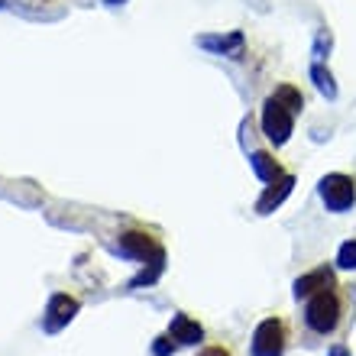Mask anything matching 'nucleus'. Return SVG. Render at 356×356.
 Segmentation results:
<instances>
[{
    "label": "nucleus",
    "mask_w": 356,
    "mask_h": 356,
    "mask_svg": "<svg viewBox=\"0 0 356 356\" xmlns=\"http://www.w3.org/2000/svg\"><path fill=\"white\" fill-rule=\"evenodd\" d=\"M250 169L256 172V178H263V181H275V178L282 175L279 159H275L272 152H266V149H259V152L250 156Z\"/></svg>",
    "instance_id": "11"
},
{
    "label": "nucleus",
    "mask_w": 356,
    "mask_h": 356,
    "mask_svg": "<svg viewBox=\"0 0 356 356\" xmlns=\"http://www.w3.org/2000/svg\"><path fill=\"white\" fill-rule=\"evenodd\" d=\"M263 133L266 140L275 143V146H285L295 133V113L279 101V97H269L263 104Z\"/></svg>",
    "instance_id": "3"
},
{
    "label": "nucleus",
    "mask_w": 356,
    "mask_h": 356,
    "mask_svg": "<svg viewBox=\"0 0 356 356\" xmlns=\"http://www.w3.org/2000/svg\"><path fill=\"white\" fill-rule=\"evenodd\" d=\"M172 350H175V343H172V334H165V337H156V343H152V353H156V356H172Z\"/></svg>",
    "instance_id": "16"
},
{
    "label": "nucleus",
    "mask_w": 356,
    "mask_h": 356,
    "mask_svg": "<svg viewBox=\"0 0 356 356\" xmlns=\"http://www.w3.org/2000/svg\"><path fill=\"white\" fill-rule=\"evenodd\" d=\"M162 269H165V250H159V253L152 256V259H149V272L143 269L140 275L130 282V289H140V285H152V282L162 275Z\"/></svg>",
    "instance_id": "12"
},
{
    "label": "nucleus",
    "mask_w": 356,
    "mask_h": 356,
    "mask_svg": "<svg viewBox=\"0 0 356 356\" xmlns=\"http://www.w3.org/2000/svg\"><path fill=\"white\" fill-rule=\"evenodd\" d=\"M340 298L334 289H324L318 295L308 298V308H305V321L314 334H334L340 324Z\"/></svg>",
    "instance_id": "1"
},
{
    "label": "nucleus",
    "mask_w": 356,
    "mask_h": 356,
    "mask_svg": "<svg viewBox=\"0 0 356 356\" xmlns=\"http://www.w3.org/2000/svg\"><path fill=\"white\" fill-rule=\"evenodd\" d=\"M117 250H120V256H127V259H140V263H146V259H152V256L159 253L162 246L156 243V236H152V234H143V230H127V234H120Z\"/></svg>",
    "instance_id": "6"
},
{
    "label": "nucleus",
    "mask_w": 356,
    "mask_h": 356,
    "mask_svg": "<svg viewBox=\"0 0 356 356\" xmlns=\"http://www.w3.org/2000/svg\"><path fill=\"white\" fill-rule=\"evenodd\" d=\"M78 298H72V295H65V291H56L52 298H49L46 305V314H42V327L49 330V334H56V330H62L68 324V321L78 314Z\"/></svg>",
    "instance_id": "5"
},
{
    "label": "nucleus",
    "mask_w": 356,
    "mask_h": 356,
    "mask_svg": "<svg viewBox=\"0 0 356 356\" xmlns=\"http://www.w3.org/2000/svg\"><path fill=\"white\" fill-rule=\"evenodd\" d=\"M337 266L340 269H356V240H347L337 250Z\"/></svg>",
    "instance_id": "15"
},
{
    "label": "nucleus",
    "mask_w": 356,
    "mask_h": 356,
    "mask_svg": "<svg viewBox=\"0 0 356 356\" xmlns=\"http://www.w3.org/2000/svg\"><path fill=\"white\" fill-rule=\"evenodd\" d=\"M201 356H230V350H224V347H207Z\"/></svg>",
    "instance_id": "17"
},
{
    "label": "nucleus",
    "mask_w": 356,
    "mask_h": 356,
    "mask_svg": "<svg viewBox=\"0 0 356 356\" xmlns=\"http://www.w3.org/2000/svg\"><path fill=\"white\" fill-rule=\"evenodd\" d=\"M311 78H314V85H318V91L324 94V97H330V101L337 97V85H334V75H330V72L321 65V62H314V65H311Z\"/></svg>",
    "instance_id": "13"
},
{
    "label": "nucleus",
    "mask_w": 356,
    "mask_h": 356,
    "mask_svg": "<svg viewBox=\"0 0 356 356\" xmlns=\"http://www.w3.org/2000/svg\"><path fill=\"white\" fill-rule=\"evenodd\" d=\"M318 195L330 214H343V211H350L356 204V181L350 175H343V172H330V175L321 178Z\"/></svg>",
    "instance_id": "2"
},
{
    "label": "nucleus",
    "mask_w": 356,
    "mask_h": 356,
    "mask_svg": "<svg viewBox=\"0 0 356 356\" xmlns=\"http://www.w3.org/2000/svg\"><path fill=\"white\" fill-rule=\"evenodd\" d=\"M272 97H279V101L285 104L291 113H298L301 107H305V97H301V91H298V88H291V85H279L275 91H272Z\"/></svg>",
    "instance_id": "14"
},
{
    "label": "nucleus",
    "mask_w": 356,
    "mask_h": 356,
    "mask_svg": "<svg viewBox=\"0 0 356 356\" xmlns=\"http://www.w3.org/2000/svg\"><path fill=\"white\" fill-rule=\"evenodd\" d=\"M324 289H334V275H330L327 266L301 275V279L295 282V298H311V295H318V291H324Z\"/></svg>",
    "instance_id": "10"
},
{
    "label": "nucleus",
    "mask_w": 356,
    "mask_h": 356,
    "mask_svg": "<svg viewBox=\"0 0 356 356\" xmlns=\"http://www.w3.org/2000/svg\"><path fill=\"white\" fill-rule=\"evenodd\" d=\"M169 334H172V340L181 343V347H195V343L204 340V327H201L197 321H191L188 314H175V318H172Z\"/></svg>",
    "instance_id": "9"
},
{
    "label": "nucleus",
    "mask_w": 356,
    "mask_h": 356,
    "mask_svg": "<svg viewBox=\"0 0 356 356\" xmlns=\"http://www.w3.org/2000/svg\"><path fill=\"white\" fill-rule=\"evenodd\" d=\"M111 3H117V0H111Z\"/></svg>",
    "instance_id": "19"
},
{
    "label": "nucleus",
    "mask_w": 356,
    "mask_h": 356,
    "mask_svg": "<svg viewBox=\"0 0 356 356\" xmlns=\"http://www.w3.org/2000/svg\"><path fill=\"white\" fill-rule=\"evenodd\" d=\"M197 46L214 52V56H230V58H240L243 52V33H227V36H201Z\"/></svg>",
    "instance_id": "8"
},
{
    "label": "nucleus",
    "mask_w": 356,
    "mask_h": 356,
    "mask_svg": "<svg viewBox=\"0 0 356 356\" xmlns=\"http://www.w3.org/2000/svg\"><path fill=\"white\" fill-rule=\"evenodd\" d=\"M289 343V330L279 318H266L253 334V356H282Z\"/></svg>",
    "instance_id": "4"
},
{
    "label": "nucleus",
    "mask_w": 356,
    "mask_h": 356,
    "mask_svg": "<svg viewBox=\"0 0 356 356\" xmlns=\"http://www.w3.org/2000/svg\"><path fill=\"white\" fill-rule=\"evenodd\" d=\"M291 188H295V178L291 175H279L275 181H266V191H263V197L256 201V211H259V214H272V211L282 207V201L291 195Z\"/></svg>",
    "instance_id": "7"
},
{
    "label": "nucleus",
    "mask_w": 356,
    "mask_h": 356,
    "mask_svg": "<svg viewBox=\"0 0 356 356\" xmlns=\"http://www.w3.org/2000/svg\"><path fill=\"white\" fill-rule=\"evenodd\" d=\"M327 356H350V350H347V347H330Z\"/></svg>",
    "instance_id": "18"
}]
</instances>
